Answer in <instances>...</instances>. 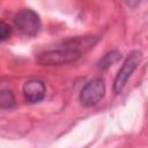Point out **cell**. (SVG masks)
Here are the masks:
<instances>
[{"mask_svg": "<svg viewBox=\"0 0 148 148\" xmlns=\"http://www.w3.org/2000/svg\"><path fill=\"white\" fill-rule=\"evenodd\" d=\"M105 94V84L101 79H92L88 81L80 92V102L83 106L96 105Z\"/></svg>", "mask_w": 148, "mask_h": 148, "instance_id": "cell-4", "label": "cell"}, {"mask_svg": "<svg viewBox=\"0 0 148 148\" xmlns=\"http://www.w3.org/2000/svg\"><path fill=\"white\" fill-rule=\"evenodd\" d=\"M98 42L96 36H79L66 40L54 50H49L37 57V62L44 66H60L76 61L82 53L94 47Z\"/></svg>", "mask_w": 148, "mask_h": 148, "instance_id": "cell-1", "label": "cell"}, {"mask_svg": "<svg viewBox=\"0 0 148 148\" xmlns=\"http://www.w3.org/2000/svg\"><path fill=\"white\" fill-rule=\"evenodd\" d=\"M141 59H142V53L140 51H136V50L132 51L126 57V59L124 60L120 69L118 71V74L116 75V79H114V82H113L114 92L119 94L124 89V87L127 83V80L131 77L132 73L136 69Z\"/></svg>", "mask_w": 148, "mask_h": 148, "instance_id": "cell-2", "label": "cell"}, {"mask_svg": "<svg viewBox=\"0 0 148 148\" xmlns=\"http://www.w3.org/2000/svg\"><path fill=\"white\" fill-rule=\"evenodd\" d=\"M120 56H121L120 52L119 51H116V50L108 52L98 61V68L99 69H106V68H109L111 65H113L114 62H117L120 59Z\"/></svg>", "mask_w": 148, "mask_h": 148, "instance_id": "cell-6", "label": "cell"}, {"mask_svg": "<svg viewBox=\"0 0 148 148\" xmlns=\"http://www.w3.org/2000/svg\"><path fill=\"white\" fill-rule=\"evenodd\" d=\"M45 84L43 81L34 79L29 80L23 84V96L29 103L40 102L45 97Z\"/></svg>", "mask_w": 148, "mask_h": 148, "instance_id": "cell-5", "label": "cell"}, {"mask_svg": "<svg viewBox=\"0 0 148 148\" xmlns=\"http://www.w3.org/2000/svg\"><path fill=\"white\" fill-rule=\"evenodd\" d=\"M10 32H12V30H10V27L6 23V22H1L0 23V38H1V40L3 42V40H6L9 36H10Z\"/></svg>", "mask_w": 148, "mask_h": 148, "instance_id": "cell-8", "label": "cell"}, {"mask_svg": "<svg viewBox=\"0 0 148 148\" xmlns=\"http://www.w3.org/2000/svg\"><path fill=\"white\" fill-rule=\"evenodd\" d=\"M15 27L25 36L32 37L40 30V20L32 9H22L14 16Z\"/></svg>", "mask_w": 148, "mask_h": 148, "instance_id": "cell-3", "label": "cell"}, {"mask_svg": "<svg viewBox=\"0 0 148 148\" xmlns=\"http://www.w3.org/2000/svg\"><path fill=\"white\" fill-rule=\"evenodd\" d=\"M0 106L2 109H12L15 106V96L13 91L7 89L0 91Z\"/></svg>", "mask_w": 148, "mask_h": 148, "instance_id": "cell-7", "label": "cell"}]
</instances>
